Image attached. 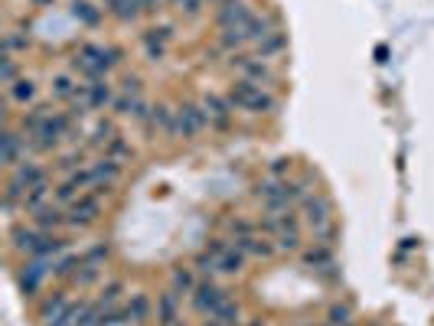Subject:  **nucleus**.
<instances>
[{
    "mask_svg": "<svg viewBox=\"0 0 434 326\" xmlns=\"http://www.w3.org/2000/svg\"><path fill=\"white\" fill-rule=\"evenodd\" d=\"M157 323L161 326H176L180 323V294L167 290L157 297Z\"/></svg>",
    "mask_w": 434,
    "mask_h": 326,
    "instance_id": "21",
    "label": "nucleus"
},
{
    "mask_svg": "<svg viewBox=\"0 0 434 326\" xmlns=\"http://www.w3.org/2000/svg\"><path fill=\"white\" fill-rule=\"evenodd\" d=\"M33 226L39 232H59V228L69 226V219H65V213L59 206H43L39 213H33Z\"/></svg>",
    "mask_w": 434,
    "mask_h": 326,
    "instance_id": "22",
    "label": "nucleus"
},
{
    "mask_svg": "<svg viewBox=\"0 0 434 326\" xmlns=\"http://www.w3.org/2000/svg\"><path fill=\"white\" fill-rule=\"evenodd\" d=\"M82 254H72V251H65V254H59L56 261H52V277H59V281H69V277L79 274V268H82Z\"/></svg>",
    "mask_w": 434,
    "mask_h": 326,
    "instance_id": "29",
    "label": "nucleus"
},
{
    "mask_svg": "<svg viewBox=\"0 0 434 326\" xmlns=\"http://www.w3.org/2000/svg\"><path fill=\"white\" fill-rule=\"evenodd\" d=\"M203 326H225V323H219L216 316H206V323H203Z\"/></svg>",
    "mask_w": 434,
    "mask_h": 326,
    "instance_id": "49",
    "label": "nucleus"
},
{
    "mask_svg": "<svg viewBox=\"0 0 434 326\" xmlns=\"http://www.w3.org/2000/svg\"><path fill=\"white\" fill-rule=\"evenodd\" d=\"M336 235H340V226H336L333 219H330V222H323V226H317L313 228V241H317V245H333V239Z\"/></svg>",
    "mask_w": 434,
    "mask_h": 326,
    "instance_id": "42",
    "label": "nucleus"
},
{
    "mask_svg": "<svg viewBox=\"0 0 434 326\" xmlns=\"http://www.w3.org/2000/svg\"><path fill=\"white\" fill-rule=\"evenodd\" d=\"M170 43H174V26H150V30H144V36H141V46L147 52V59H154V63L167 56Z\"/></svg>",
    "mask_w": 434,
    "mask_h": 326,
    "instance_id": "13",
    "label": "nucleus"
},
{
    "mask_svg": "<svg viewBox=\"0 0 434 326\" xmlns=\"http://www.w3.org/2000/svg\"><path fill=\"white\" fill-rule=\"evenodd\" d=\"M161 3H163V0H141V10H144V13H161L163 10Z\"/></svg>",
    "mask_w": 434,
    "mask_h": 326,
    "instance_id": "46",
    "label": "nucleus"
},
{
    "mask_svg": "<svg viewBox=\"0 0 434 326\" xmlns=\"http://www.w3.org/2000/svg\"><path fill=\"white\" fill-rule=\"evenodd\" d=\"M223 3H229V0H206V7H216V10H219Z\"/></svg>",
    "mask_w": 434,
    "mask_h": 326,
    "instance_id": "48",
    "label": "nucleus"
},
{
    "mask_svg": "<svg viewBox=\"0 0 434 326\" xmlns=\"http://www.w3.org/2000/svg\"><path fill=\"white\" fill-rule=\"evenodd\" d=\"M23 157H30V153H26V134H20V131H13V127L7 124L3 134H0V160H3L7 170H13Z\"/></svg>",
    "mask_w": 434,
    "mask_h": 326,
    "instance_id": "12",
    "label": "nucleus"
},
{
    "mask_svg": "<svg viewBox=\"0 0 434 326\" xmlns=\"http://www.w3.org/2000/svg\"><path fill=\"white\" fill-rule=\"evenodd\" d=\"M255 50H258L261 59H274L278 52L287 50V33H285V30H278V33H271V36L265 39V43H258Z\"/></svg>",
    "mask_w": 434,
    "mask_h": 326,
    "instance_id": "33",
    "label": "nucleus"
},
{
    "mask_svg": "<svg viewBox=\"0 0 434 326\" xmlns=\"http://www.w3.org/2000/svg\"><path fill=\"white\" fill-rule=\"evenodd\" d=\"M39 232L37 226H20V228H13V235H10V241H13V248L20 251V254H26V258H33L37 254V245H39Z\"/></svg>",
    "mask_w": 434,
    "mask_h": 326,
    "instance_id": "24",
    "label": "nucleus"
},
{
    "mask_svg": "<svg viewBox=\"0 0 434 326\" xmlns=\"http://www.w3.org/2000/svg\"><path fill=\"white\" fill-rule=\"evenodd\" d=\"M304 264H307L310 271H320V274L327 277H336V264H333V251H330V245H310L307 251H304Z\"/></svg>",
    "mask_w": 434,
    "mask_h": 326,
    "instance_id": "17",
    "label": "nucleus"
},
{
    "mask_svg": "<svg viewBox=\"0 0 434 326\" xmlns=\"http://www.w3.org/2000/svg\"><path fill=\"white\" fill-rule=\"evenodd\" d=\"M65 307H69V294L65 290H52L50 297H43V303H39V320H43V326H56V320L65 314Z\"/></svg>",
    "mask_w": 434,
    "mask_h": 326,
    "instance_id": "18",
    "label": "nucleus"
},
{
    "mask_svg": "<svg viewBox=\"0 0 434 326\" xmlns=\"http://www.w3.org/2000/svg\"><path fill=\"white\" fill-rule=\"evenodd\" d=\"M225 297H229V294H225V290L219 287L216 281H209V277H206V281H199L196 290H193V307H196V314L212 316L219 307H223Z\"/></svg>",
    "mask_w": 434,
    "mask_h": 326,
    "instance_id": "10",
    "label": "nucleus"
},
{
    "mask_svg": "<svg viewBox=\"0 0 434 326\" xmlns=\"http://www.w3.org/2000/svg\"><path fill=\"white\" fill-rule=\"evenodd\" d=\"M79 88H82V82L72 78L69 72H59V76H52V82H50V91L56 101H75L79 98Z\"/></svg>",
    "mask_w": 434,
    "mask_h": 326,
    "instance_id": "25",
    "label": "nucleus"
},
{
    "mask_svg": "<svg viewBox=\"0 0 434 326\" xmlns=\"http://www.w3.org/2000/svg\"><path fill=\"white\" fill-rule=\"evenodd\" d=\"M88 170H92V189H88V193H95V196L101 199V196H108L112 186L121 180L124 163H118V160H112V157H105V153H101V157L92 163Z\"/></svg>",
    "mask_w": 434,
    "mask_h": 326,
    "instance_id": "4",
    "label": "nucleus"
},
{
    "mask_svg": "<svg viewBox=\"0 0 434 326\" xmlns=\"http://www.w3.org/2000/svg\"><path fill=\"white\" fill-rule=\"evenodd\" d=\"M50 193H52V186H50V180L46 183H39V186H33V189H26V196H23V209L26 215H33V213H39L43 206H50Z\"/></svg>",
    "mask_w": 434,
    "mask_h": 326,
    "instance_id": "28",
    "label": "nucleus"
},
{
    "mask_svg": "<svg viewBox=\"0 0 434 326\" xmlns=\"http://www.w3.org/2000/svg\"><path fill=\"white\" fill-rule=\"evenodd\" d=\"M69 13H72L82 26H88V30H95V26L101 23V7H95L92 0H72V3H69Z\"/></svg>",
    "mask_w": 434,
    "mask_h": 326,
    "instance_id": "27",
    "label": "nucleus"
},
{
    "mask_svg": "<svg viewBox=\"0 0 434 326\" xmlns=\"http://www.w3.org/2000/svg\"><path fill=\"white\" fill-rule=\"evenodd\" d=\"M274 248L281 251V254H294V251L300 248V226L281 228V232L274 235Z\"/></svg>",
    "mask_w": 434,
    "mask_h": 326,
    "instance_id": "32",
    "label": "nucleus"
},
{
    "mask_svg": "<svg viewBox=\"0 0 434 326\" xmlns=\"http://www.w3.org/2000/svg\"><path fill=\"white\" fill-rule=\"evenodd\" d=\"M285 170H291V163H287V160H274L271 163V176H281Z\"/></svg>",
    "mask_w": 434,
    "mask_h": 326,
    "instance_id": "47",
    "label": "nucleus"
},
{
    "mask_svg": "<svg viewBox=\"0 0 434 326\" xmlns=\"http://www.w3.org/2000/svg\"><path fill=\"white\" fill-rule=\"evenodd\" d=\"M37 95H39V88L30 76H20L13 85H7V98H10L13 105H20V108H33Z\"/></svg>",
    "mask_w": 434,
    "mask_h": 326,
    "instance_id": "19",
    "label": "nucleus"
},
{
    "mask_svg": "<svg viewBox=\"0 0 434 326\" xmlns=\"http://www.w3.org/2000/svg\"><path fill=\"white\" fill-rule=\"evenodd\" d=\"M99 215H101V199L95 196V193H85V196H79V199L65 209V219H69V226L65 228H88V226H95L99 222Z\"/></svg>",
    "mask_w": 434,
    "mask_h": 326,
    "instance_id": "6",
    "label": "nucleus"
},
{
    "mask_svg": "<svg viewBox=\"0 0 434 326\" xmlns=\"http://www.w3.org/2000/svg\"><path fill=\"white\" fill-rule=\"evenodd\" d=\"M114 138H118V127H114L108 118H99V121L92 124V134H88V147H92V151L105 153V151H108V144H112Z\"/></svg>",
    "mask_w": 434,
    "mask_h": 326,
    "instance_id": "23",
    "label": "nucleus"
},
{
    "mask_svg": "<svg viewBox=\"0 0 434 326\" xmlns=\"http://www.w3.org/2000/svg\"><path fill=\"white\" fill-rule=\"evenodd\" d=\"M212 316H216L219 323H225V326H242V310H238V303L232 301V297H225L223 307H219Z\"/></svg>",
    "mask_w": 434,
    "mask_h": 326,
    "instance_id": "34",
    "label": "nucleus"
},
{
    "mask_svg": "<svg viewBox=\"0 0 434 326\" xmlns=\"http://www.w3.org/2000/svg\"><path fill=\"white\" fill-rule=\"evenodd\" d=\"M114 114H121V118H134L137 124H141V118L147 114L150 105H144V98L141 95H131V91H121L118 98H114Z\"/></svg>",
    "mask_w": 434,
    "mask_h": 326,
    "instance_id": "20",
    "label": "nucleus"
},
{
    "mask_svg": "<svg viewBox=\"0 0 434 326\" xmlns=\"http://www.w3.org/2000/svg\"><path fill=\"white\" fill-rule=\"evenodd\" d=\"M124 59V52L118 50V46H105V43H85V46H79V52H72V59H69V65H72V72H79V76L85 78H101L108 76L112 69H118Z\"/></svg>",
    "mask_w": 434,
    "mask_h": 326,
    "instance_id": "1",
    "label": "nucleus"
},
{
    "mask_svg": "<svg viewBox=\"0 0 434 326\" xmlns=\"http://www.w3.org/2000/svg\"><path fill=\"white\" fill-rule=\"evenodd\" d=\"M255 196L261 199V206H265L268 213H285V209H291L287 183H285V180H278V176H271V180L258 183V186H255Z\"/></svg>",
    "mask_w": 434,
    "mask_h": 326,
    "instance_id": "7",
    "label": "nucleus"
},
{
    "mask_svg": "<svg viewBox=\"0 0 434 326\" xmlns=\"http://www.w3.org/2000/svg\"><path fill=\"white\" fill-rule=\"evenodd\" d=\"M46 180H50L46 170H43L33 157H23V160L10 170V183H13V186H20L23 193H26V189H33V186H39V183H46Z\"/></svg>",
    "mask_w": 434,
    "mask_h": 326,
    "instance_id": "14",
    "label": "nucleus"
},
{
    "mask_svg": "<svg viewBox=\"0 0 434 326\" xmlns=\"http://www.w3.org/2000/svg\"><path fill=\"white\" fill-rule=\"evenodd\" d=\"M114 85L108 82V76L101 78H88V82H82V88H79V98L85 108H92V111H101V108H112L114 105Z\"/></svg>",
    "mask_w": 434,
    "mask_h": 326,
    "instance_id": "5",
    "label": "nucleus"
},
{
    "mask_svg": "<svg viewBox=\"0 0 434 326\" xmlns=\"http://www.w3.org/2000/svg\"><path fill=\"white\" fill-rule=\"evenodd\" d=\"M105 157H112V160H118V163H124V160H131L134 157V151H131V144L118 134V138L108 144V151H105Z\"/></svg>",
    "mask_w": 434,
    "mask_h": 326,
    "instance_id": "40",
    "label": "nucleus"
},
{
    "mask_svg": "<svg viewBox=\"0 0 434 326\" xmlns=\"http://www.w3.org/2000/svg\"><path fill=\"white\" fill-rule=\"evenodd\" d=\"M124 294V281H108L105 287H101V297L99 303H105V307H114V301Z\"/></svg>",
    "mask_w": 434,
    "mask_h": 326,
    "instance_id": "43",
    "label": "nucleus"
},
{
    "mask_svg": "<svg viewBox=\"0 0 434 326\" xmlns=\"http://www.w3.org/2000/svg\"><path fill=\"white\" fill-rule=\"evenodd\" d=\"M349 316H353V307H349V303H333L330 314H327V320H330V326H347Z\"/></svg>",
    "mask_w": 434,
    "mask_h": 326,
    "instance_id": "44",
    "label": "nucleus"
},
{
    "mask_svg": "<svg viewBox=\"0 0 434 326\" xmlns=\"http://www.w3.org/2000/svg\"><path fill=\"white\" fill-rule=\"evenodd\" d=\"M251 7H248L245 0H229L223 3L219 10H216V26L219 30H245L248 33V23H251Z\"/></svg>",
    "mask_w": 434,
    "mask_h": 326,
    "instance_id": "8",
    "label": "nucleus"
},
{
    "mask_svg": "<svg viewBox=\"0 0 434 326\" xmlns=\"http://www.w3.org/2000/svg\"><path fill=\"white\" fill-rule=\"evenodd\" d=\"M196 274H193V268H174V290L176 294H193L196 290Z\"/></svg>",
    "mask_w": 434,
    "mask_h": 326,
    "instance_id": "36",
    "label": "nucleus"
},
{
    "mask_svg": "<svg viewBox=\"0 0 434 326\" xmlns=\"http://www.w3.org/2000/svg\"><path fill=\"white\" fill-rule=\"evenodd\" d=\"M99 277H101V268H99V264H88V261H82V268H79V274H75L72 281L79 284V287H88V284H95Z\"/></svg>",
    "mask_w": 434,
    "mask_h": 326,
    "instance_id": "41",
    "label": "nucleus"
},
{
    "mask_svg": "<svg viewBox=\"0 0 434 326\" xmlns=\"http://www.w3.org/2000/svg\"><path fill=\"white\" fill-rule=\"evenodd\" d=\"M203 127H209L203 105H189L186 101V105L176 108V138H196Z\"/></svg>",
    "mask_w": 434,
    "mask_h": 326,
    "instance_id": "11",
    "label": "nucleus"
},
{
    "mask_svg": "<svg viewBox=\"0 0 434 326\" xmlns=\"http://www.w3.org/2000/svg\"><path fill=\"white\" fill-rule=\"evenodd\" d=\"M242 268H245V254H242V251L232 245V248H229L223 258H219V271H223V274H238Z\"/></svg>",
    "mask_w": 434,
    "mask_h": 326,
    "instance_id": "37",
    "label": "nucleus"
},
{
    "mask_svg": "<svg viewBox=\"0 0 434 326\" xmlns=\"http://www.w3.org/2000/svg\"><path fill=\"white\" fill-rule=\"evenodd\" d=\"M105 7L121 23H131V20H137V13H144L141 10V0H105Z\"/></svg>",
    "mask_w": 434,
    "mask_h": 326,
    "instance_id": "30",
    "label": "nucleus"
},
{
    "mask_svg": "<svg viewBox=\"0 0 434 326\" xmlns=\"http://www.w3.org/2000/svg\"><path fill=\"white\" fill-rule=\"evenodd\" d=\"M232 65L238 69V76L245 78V82H251V85H261V88H271L278 78H274L271 65L265 63L261 56H248V52H238V56H232Z\"/></svg>",
    "mask_w": 434,
    "mask_h": 326,
    "instance_id": "3",
    "label": "nucleus"
},
{
    "mask_svg": "<svg viewBox=\"0 0 434 326\" xmlns=\"http://www.w3.org/2000/svg\"><path fill=\"white\" fill-rule=\"evenodd\" d=\"M50 114L52 111L46 108V105H33V108H30V111L20 118V134H26V138H30L33 131H39V127L46 124V118H50Z\"/></svg>",
    "mask_w": 434,
    "mask_h": 326,
    "instance_id": "31",
    "label": "nucleus"
},
{
    "mask_svg": "<svg viewBox=\"0 0 434 326\" xmlns=\"http://www.w3.org/2000/svg\"><path fill=\"white\" fill-rule=\"evenodd\" d=\"M46 274H52V264L39 261V258H30V261L23 264V271L17 274V284H20V290H23L26 297H33L39 290V284L46 281Z\"/></svg>",
    "mask_w": 434,
    "mask_h": 326,
    "instance_id": "15",
    "label": "nucleus"
},
{
    "mask_svg": "<svg viewBox=\"0 0 434 326\" xmlns=\"http://www.w3.org/2000/svg\"><path fill=\"white\" fill-rule=\"evenodd\" d=\"M20 78V63H17V56L13 52H3L0 56V85H13Z\"/></svg>",
    "mask_w": 434,
    "mask_h": 326,
    "instance_id": "35",
    "label": "nucleus"
},
{
    "mask_svg": "<svg viewBox=\"0 0 434 326\" xmlns=\"http://www.w3.org/2000/svg\"><path fill=\"white\" fill-rule=\"evenodd\" d=\"M176 326H186V323H176Z\"/></svg>",
    "mask_w": 434,
    "mask_h": 326,
    "instance_id": "51",
    "label": "nucleus"
},
{
    "mask_svg": "<svg viewBox=\"0 0 434 326\" xmlns=\"http://www.w3.org/2000/svg\"><path fill=\"white\" fill-rule=\"evenodd\" d=\"M229 105L236 111H245V114H274L278 111V98L271 95V88H261V85H251L245 78H238L236 85L229 88Z\"/></svg>",
    "mask_w": 434,
    "mask_h": 326,
    "instance_id": "2",
    "label": "nucleus"
},
{
    "mask_svg": "<svg viewBox=\"0 0 434 326\" xmlns=\"http://www.w3.org/2000/svg\"><path fill=\"white\" fill-rule=\"evenodd\" d=\"M154 314V303L147 294H131V301L124 307V323H144Z\"/></svg>",
    "mask_w": 434,
    "mask_h": 326,
    "instance_id": "26",
    "label": "nucleus"
},
{
    "mask_svg": "<svg viewBox=\"0 0 434 326\" xmlns=\"http://www.w3.org/2000/svg\"><path fill=\"white\" fill-rule=\"evenodd\" d=\"M33 3H37V7H52L56 0H33Z\"/></svg>",
    "mask_w": 434,
    "mask_h": 326,
    "instance_id": "50",
    "label": "nucleus"
},
{
    "mask_svg": "<svg viewBox=\"0 0 434 326\" xmlns=\"http://www.w3.org/2000/svg\"><path fill=\"white\" fill-rule=\"evenodd\" d=\"M203 111H206V121H209L212 131H229V127H232V114H236V108L229 105L225 95L209 91V95L203 98Z\"/></svg>",
    "mask_w": 434,
    "mask_h": 326,
    "instance_id": "9",
    "label": "nucleus"
},
{
    "mask_svg": "<svg viewBox=\"0 0 434 326\" xmlns=\"http://www.w3.org/2000/svg\"><path fill=\"white\" fill-rule=\"evenodd\" d=\"M300 215H304V222H307L310 228H317V226H323V222H330V219H333V206H330L327 196L310 193L307 199L300 202Z\"/></svg>",
    "mask_w": 434,
    "mask_h": 326,
    "instance_id": "16",
    "label": "nucleus"
},
{
    "mask_svg": "<svg viewBox=\"0 0 434 326\" xmlns=\"http://www.w3.org/2000/svg\"><path fill=\"white\" fill-rule=\"evenodd\" d=\"M82 163H85V147H72L69 153H62L59 157V170H69V173H75V170H82Z\"/></svg>",
    "mask_w": 434,
    "mask_h": 326,
    "instance_id": "39",
    "label": "nucleus"
},
{
    "mask_svg": "<svg viewBox=\"0 0 434 326\" xmlns=\"http://www.w3.org/2000/svg\"><path fill=\"white\" fill-rule=\"evenodd\" d=\"M82 258H85L88 264H99V268H105V261H108V245H95V248H88Z\"/></svg>",
    "mask_w": 434,
    "mask_h": 326,
    "instance_id": "45",
    "label": "nucleus"
},
{
    "mask_svg": "<svg viewBox=\"0 0 434 326\" xmlns=\"http://www.w3.org/2000/svg\"><path fill=\"white\" fill-rule=\"evenodd\" d=\"M30 50V36L20 33V30H10V33H3V52H26Z\"/></svg>",
    "mask_w": 434,
    "mask_h": 326,
    "instance_id": "38",
    "label": "nucleus"
}]
</instances>
